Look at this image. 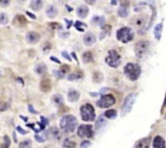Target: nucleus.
Wrapping results in <instances>:
<instances>
[{"mask_svg":"<svg viewBox=\"0 0 166 148\" xmlns=\"http://www.w3.org/2000/svg\"><path fill=\"white\" fill-rule=\"evenodd\" d=\"M123 72L129 80L135 81L139 78L142 72V69L139 63H128L125 65Z\"/></svg>","mask_w":166,"mask_h":148,"instance_id":"obj_2","label":"nucleus"},{"mask_svg":"<svg viewBox=\"0 0 166 148\" xmlns=\"http://www.w3.org/2000/svg\"><path fill=\"white\" fill-rule=\"evenodd\" d=\"M104 113L102 115L99 116L97 118V121H96V124H95V128L97 130H100V129H103L105 125H107V121L105 120V117H104Z\"/></svg>","mask_w":166,"mask_h":148,"instance_id":"obj_23","label":"nucleus"},{"mask_svg":"<svg viewBox=\"0 0 166 148\" xmlns=\"http://www.w3.org/2000/svg\"><path fill=\"white\" fill-rule=\"evenodd\" d=\"M130 7L129 1H121V6L118 10V15L121 18H126L128 16L129 11L128 7Z\"/></svg>","mask_w":166,"mask_h":148,"instance_id":"obj_12","label":"nucleus"},{"mask_svg":"<svg viewBox=\"0 0 166 148\" xmlns=\"http://www.w3.org/2000/svg\"><path fill=\"white\" fill-rule=\"evenodd\" d=\"M52 49V45L50 42H46L42 46V51L44 54H48Z\"/></svg>","mask_w":166,"mask_h":148,"instance_id":"obj_35","label":"nucleus"},{"mask_svg":"<svg viewBox=\"0 0 166 148\" xmlns=\"http://www.w3.org/2000/svg\"><path fill=\"white\" fill-rule=\"evenodd\" d=\"M85 2H88V4H92L93 5L96 2V1H85Z\"/></svg>","mask_w":166,"mask_h":148,"instance_id":"obj_58","label":"nucleus"},{"mask_svg":"<svg viewBox=\"0 0 166 148\" xmlns=\"http://www.w3.org/2000/svg\"><path fill=\"white\" fill-rule=\"evenodd\" d=\"M53 74H54V76L58 79H63L65 77V73H63L60 69L53 70Z\"/></svg>","mask_w":166,"mask_h":148,"instance_id":"obj_37","label":"nucleus"},{"mask_svg":"<svg viewBox=\"0 0 166 148\" xmlns=\"http://www.w3.org/2000/svg\"><path fill=\"white\" fill-rule=\"evenodd\" d=\"M78 125L77 119L72 115H65L60 120V128L64 133H73Z\"/></svg>","mask_w":166,"mask_h":148,"instance_id":"obj_1","label":"nucleus"},{"mask_svg":"<svg viewBox=\"0 0 166 148\" xmlns=\"http://www.w3.org/2000/svg\"><path fill=\"white\" fill-rule=\"evenodd\" d=\"M28 112H29L30 113H32V114H34V115L39 114V112L34 109L33 106L32 105V104H28Z\"/></svg>","mask_w":166,"mask_h":148,"instance_id":"obj_45","label":"nucleus"},{"mask_svg":"<svg viewBox=\"0 0 166 148\" xmlns=\"http://www.w3.org/2000/svg\"><path fill=\"white\" fill-rule=\"evenodd\" d=\"M60 70H61L63 73L66 74L71 70V67H70L68 64H63V65L61 66V68H60Z\"/></svg>","mask_w":166,"mask_h":148,"instance_id":"obj_42","label":"nucleus"},{"mask_svg":"<svg viewBox=\"0 0 166 148\" xmlns=\"http://www.w3.org/2000/svg\"><path fill=\"white\" fill-rule=\"evenodd\" d=\"M9 3H10V1H1L0 2V6L2 7H5L8 6Z\"/></svg>","mask_w":166,"mask_h":148,"instance_id":"obj_53","label":"nucleus"},{"mask_svg":"<svg viewBox=\"0 0 166 148\" xmlns=\"http://www.w3.org/2000/svg\"><path fill=\"white\" fill-rule=\"evenodd\" d=\"M20 118L22 119V120H23L24 121H25V122H27V121H28V117H27V116H22V115L20 116Z\"/></svg>","mask_w":166,"mask_h":148,"instance_id":"obj_55","label":"nucleus"},{"mask_svg":"<svg viewBox=\"0 0 166 148\" xmlns=\"http://www.w3.org/2000/svg\"><path fill=\"white\" fill-rule=\"evenodd\" d=\"M65 7H67V9H68V12H72V11H73V8H72V7H70L68 4H66Z\"/></svg>","mask_w":166,"mask_h":148,"instance_id":"obj_56","label":"nucleus"},{"mask_svg":"<svg viewBox=\"0 0 166 148\" xmlns=\"http://www.w3.org/2000/svg\"><path fill=\"white\" fill-rule=\"evenodd\" d=\"M76 143L72 140L66 138L63 141V148H76Z\"/></svg>","mask_w":166,"mask_h":148,"instance_id":"obj_34","label":"nucleus"},{"mask_svg":"<svg viewBox=\"0 0 166 148\" xmlns=\"http://www.w3.org/2000/svg\"><path fill=\"white\" fill-rule=\"evenodd\" d=\"M30 8L33 11H40L41 9L43 7V2L41 0H34V1H31L29 4Z\"/></svg>","mask_w":166,"mask_h":148,"instance_id":"obj_28","label":"nucleus"},{"mask_svg":"<svg viewBox=\"0 0 166 148\" xmlns=\"http://www.w3.org/2000/svg\"><path fill=\"white\" fill-rule=\"evenodd\" d=\"M45 135L48 139L59 140L61 137V133L59 131V129L56 127H51L46 132Z\"/></svg>","mask_w":166,"mask_h":148,"instance_id":"obj_11","label":"nucleus"},{"mask_svg":"<svg viewBox=\"0 0 166 148\" xmlns=\"http://www.w3.org/2000/svg\"><path fill=\"white\" fill-rule=\"evenodd\" d=\"M150 48V42L147 40H140L135 45V54L138 59H142L147 54Z\"/></svg>","mask_w":166,"mask_h":148,"instance_id":"obj_7","label":"nucleus"},{"mask_svg":"<svg viewBox=\"0 0 166 148\" xmlns=\"http://www.w3.org/2000/svg\"><path fill=\"white\" fill-rule=\"evenodd\" d=\"M8 16L7 15L6 13L2 12L0 14V23L1 25H7L8 23Z\"/></svg>","mask_w":166,"mask_h":148,"instance_id":"obj_38","label":"nucleus"},{"mask_svg":"<svg viewBox=\"0 0 166 148\" xmlns=\"http://www.w3.org/2000/svg\"><path fill=\"white\" fill-rule=\"evenodd\" d=\"M104 80L103 73L100 71H95L93 73V81L95 83H101Z\"/></svg>","mask_w":166,"mask_h":148,"instance_id":"obj_29","label":"nucleus"},{"mask_svg":"<svg viewBox=\"0 0 166 148\" xmlns=\"http://www.w3.org/2000/svg\"><path fill=\"white\" fill-rule=\"evenodd\" d=\"M162 30H163V23H159L155 26L153 31L154 37L157 41H160V38H161Z\"/></svg>","mask_w":166,"mask_h":148,"instance_id":"obj_24","label":"nucleus"},{"mask_svg":"<svg viewBox=\"0 0 166 148\" xmlns=\"http://www.w3.org/2000/svg\"><path fill=\"white\" fill-rule=\"evenodd\" d=\"M105 61L109 67L114 68H118L121 65V63H122L121 55L115 50H110V51H109L108 55L105 57Z\"/></svg>","mask_w":166,"mask_h":148,"instance_id":"obj_6","label":"nucleus"},{"mask_svg":"<svg viewBox=\"0 0 166 148\" xmlns=\"http://www.w3.org/2000/svg\"><path fill=\"white\" fill-rule=\"evenodd\" d=\"M64 21H65L66 24H67V29H68V30H69L70 28L73 25V21H72V20H68L67 19V18H64Z\"/></svg>","mask_w":166,"mask_h":148,"instance_id":"obj_49","label":"nucleus"},{"mask_svg":"<svg viewBox=\"0 0 166 148\" xmlns=\"http://www.w3.org/2000/svg\"><path fill=\"white\" fill-rule=\"evenodd\" d=\"M3 140H4V143L2 144V148H8L9 146H10V144H11L10 138H9L8 136L5 135L4 137H3Z\"/></svg>","mask_w":166,"mask_h":148,"instance_id":"obj_39","label":"nucleus"},{"mask_svg":"<svg viewBox=\"0 0 166 148\" xmlns=\"http://www.w3.org/2000/svg\"><path fill=\"white\" fill-rule=\"evenodd\" d=\"M49 25L50 26L53 30H63V27H62V25H59L58 22H51V23L49 24Z\"/></svg>","mask_w":166,"mask_h":148,"instance_id":"obj_40","label":"nucleus"},{"mask_svg":"<svg viewBox=\"0 0 166 148\" xmlns=\"http://www.w3.org/2000/svg\"><path fill=\"white\" fill-rule=\"evenodd\" d=\"M40 90L43 93H49L52 90V81L50 79H42L40 82Z\"/></svg>","mask_w":166,"mask_h":148,"instance_id":"obj_15","label":"nucleus"},{"mask_svg":"<svg viewBox=\"0 0 166 148\" xmlns=\"http://www.w3.org/2000/svg\"><path fill=\"white\" fill-rule=\"evenodd\" d=\"M80 116L84 121H94L96 119V112L93 106L90 104H83L80 107Z\"/></svg>","mask_w":166,"mask_h":148,"instance_id":"obj_4","label":"nucleus"},{"mask_svg":"<svg viewBox=\"0 0 166 148\" xmlns=\"http://www.w3.org/2000/svg\"><path fill=\"white\" fill-rule=\"evenodd\" d=\"M17 80H18V81H20V82L22 83V85H23V86H24V83L23 79L21 78V77H18V78H17Z\"/></svg>","mask_w":166,"mask_h":148,"instance_id":"obj_60","label":"nucleus"},{"mask_svg":"<svg viewBox=\"0 0 166 148\" xmlns=\"http://www.w3.org/2000/svg\"><path fill=\"white\" fill-rule=\"evenodd\" d=\"M111 29L112 26L110 25H106V24L103 27H101V33L100 34V37H99L100 40H103L104 38L107 36V34H109L111 32Z\"/></svg>","mask_w":166,"mask_h":148,"instance_id":"obj_27","label":"nucleus"},{"mask_svg":"<svg viewBox=\"0 0 166 148\" xmlns=\"http://www.w3.org/2000/svg\"><path fill=\"white\" fill-rule=\"evenodd\" d=\"M72 56L74 58V59H75V60L76 61V63H77L79 64V59H78V57H77V55H76V52H74V51H72Z\"/></svg>","mask_w":166,"mask_h":148,"instance_id":"obj_54","label":"nucleus"},{"mask_svg":"<svg viewBox=\"0 0 166 148\" xmlns=\"http://www.w3.org/2000/svg\"><path fill=\"white\" fill-rule=\"evenodd\" d=\"M104 116L106 118L110 119V120H114V119H115L118 116V112H117V111L115 109H109V110L105 111V113H104Z\"/></svg>","mask_w":166,"mask_h":148,"instance_id":"obj_32","label":"nucleus"},{"mask_svg":"<svg viewBox=\"0 0 166 148\" xmlns=\"http://www.w3.org/2000/svg\"><path fill=\"white\" fill-rule=\"evenodd\" d=\"M116 99L111 94H105L101 95V99L97 102V106L100 108H108L114 105Z\"/></svg>","mask_w":166,"mask_h":148,"instance_id":"obj_9","label":"nucleus"},{"mask_svg":"<svg viewBox=\"0 0 166 148\" xmlns=\"http://www.w3.org/2000/svg\"><path fill=\"white\" fill-rule=\"evenodd\" d=\"M50 60H52L53 62H55V63H59V64H60V63H61V61H60V60H59L58 58L55 57V56H50Z\"/></svg>","mask_w":166,"mask_h":148,"instance_id":"obj_51","label":"nucleus"},{"mask_svg":"<svg viewBox=\"0 0 166 148\" xmlns=\"http://www.w3.org/2000/svg\"><path fill=\"white\" fill-rule=\"evenodd\" d=\"M32 142L30 139L24 140L23 142H20L19 148H31Z\"/></svg>","mask_w":166,"mask_h":148,"instance_id":"obj_36","label":"nucleus"},{"mask_svg":"<svg viewBox=\"0 0 166 148\" xmlns=\"http://www.w3.org/2000/svg\"><path fill=\"white\" fill-rule=\"evenodd\" d=\"M148 17L147 15H139L133 17L131 20V24L135 28H138V32L139 34H144L147 30V26L149 22L147 21Z\"/></svg>","mask_w":166,"mask_h":148,"instance_id":"obj_3","label":"nucleus"},{"mask_svg":"<svg viewBox=\"0 0 166 148\" xmlns=\"http://www.w3.org/2000/svg\"><path fill=\"white\" fill-rule=\"evenodd\" d=\"M40 123L42 124V125H44V126L46 127L49 125L50 121H49L48 118H46V117H45V116H41V122Z\"/></svg>","mask_w":166,"mask_h":148,"instance_id":"obj_44","label":"nucleus"},{"mask_svg":"<svg viewBox=\"0 0 166 148\" xmlns=\"http://www.w3.org/2000/svg\"><path fill=\"white\" fill-rule=\"evenodd\" d=\"M80 91H78L77 90H75L73 88L70 89L68 92V99L69 100V102H72V103H75V102H77L80 99Z\"/></svg>","mask_w":166,"mask_h":148,"instance_id":"obj_17","label":"nucleus"},{"mask_svg":"<svg viewBox=\"0 0 166 148\" xmlns=\"http://www.w3.org/2000/svg\"><path fill=\"white\" fill-rule=\"evenodd\" d=\"M152 146L153 148H166L165 141L161 136H156L154 137Z\"/></svg>","mask_w":166,"mask_h":148,"instance_id":"obj_19","label":"nucleus"},{"mask_svg":"<svg viewBox=\"0 0 166 148\" xmlns=\"http://www.w3.org/2000/svg\"><path fill=\"white\" fill-rule=\"evenodd\" d=\"M92 23L95 26H101L103 27L105 25V18L104 16H94L92 18Z\"/></svg>","mask_w":166,"mask_h":148,"instance_id":"obj_21","label":"nucleus"},{"mask_svg":"<svg viewBox=\"0 0 166 148\" xmlns=\"http://www.w3.org/2000/svg\"><path fill=\"white\" fill-rule=\"evenodd\" d=\"M27 23L28 21L26 17L24 15H21V14L15 15L12 21V25H14L16 27H24L27 25Z\"/></svg>","mask_w":166,"mask_h":148,"instance_id":"obj_14","label":"nucleus"},{"mask_svg":"<svg viewBox=\"0 0 166 148\" xmlns=\"http://www.w3.org/2000/svg\"><path fill=\"white\" fill-rule=\"evenodd\" d=\"M111 4L112 5H117V3H118V2L117 1H111Z\"/></svg>","mask_w":166,"mask_h":148,"instance_id":"obj_61","label":"nucleus"},{"mask_svg":"<svg viewBox=\"0 0 166 148\" xmlns=\"http://www.w3.org/2000/svg\"><path fill=\"white\" fill-rule=\"evenodd\" d=\"M25 40L29 44H37L41 40V36L37 32L30 31L26 34Z\"/></svg>","mask_w":166,"mask_h":148,"instance_id":"obj_13","label":"nucleus"},{"mask_svg":"<svg viewBox=\"0 0 166 148\" xmlns=\"http://www.w3.org/2000/svg\"><path fill=\"white\" fill-rule=\"evenodd\" d=\"M13 137H14V141H15V142H17V138H16V135H15V132H13Z\"/></svg>","mask_w":166,"mask_h":148,"instance_id":"obj_59","label":"nucleus"},{"mask_svg":"<svg viewBox=\"0 0 166 148\" xmlns=\"http://www.w3.org/2000/svg\"><path fill=\"white\" fill-rule=\"evenodd\" d=\"M164 106H166V97H165V99H164V106H163V107H164Z\"/></svg>","mask_w":166,"mask_h":148,"instance_id":"obj_62","label":"nucleus"},{"mask_svg":"<svg viewBox=\"0 0 166 148\" xmlns=\"http://www.w3.org/2000/svg\"><path fill=\"white\" fill-rule=\"evenodd\" d=\"M26 126L29 127L30 129H33V131L35 132L36 133H39V132L42 131L40 129H36V128H35V124H33H33H27V125H26Z\"/></svg>","mask_w":166,"mask_h":148,"instance_id":"obj_47","label":"nucleus"},{"mask_svg":"<svg viewBox=\"0 0 166 148\" xmlns=\"http://www.w3.org/2000/svg\"><path fill=\"white\" fill-rule=\"evenodd\" d=\"M90 95L91 96H93V97H97V96H98L99 95H100V93H97V92H90Z\"/></svg>","mask_w":166,"mask_h":148,"instance_id":"obj_57","label":"nucleus"},{"mask_svg":"<svg viewBox=\"0 0 166 148\" xmlns=\"http://www.w3.org/2000/svg\"><path fill=\"white\" fill-rule=\"evenodd\" d=\"M77 135L81 138L88 137L92 138L93 137V126L91 125H81L78 127Z\"/></svg>","mask_w":166,"mask_h":148,"instance_id":"obj_10","label":"nucleus"},{"mask_svg":"<svg viewBox=\"0 0 166 148\" xmlns=\"http://www.w3.org/2000/svg\"><path fill=\"white\" fill-rule=\"evenodd\" d=\"M137 99L136 93H130L129 94L126 98H125L122 107V116H126L129 112H131L133 108V105L135 104Z\"/></svg>","mask_w":166,"mask_h":148,"instance_id":"obj_8","label":"nucleus"},{"mask_svg":"<svg viewBox=\"0 0 166 148\" xmlns=\"http://www.w3.org/2000/svg\"><path fill=\"white\" fill-rule=\"evenodd\" d=\"M74 25H75L76 30L80 32H84V30H85L84 29H87V28H88V25H87L86 24L80 21H76Z\"/></svg>","mask_w":166,"mask_h":148,"instance_id":"obj_33","label":"nucleus"},{"mask_svg":"<svg viewBox=\"0 0 166 148\" xmlns=\"http://www.w3.org/2000/svg\"><path fill=\"white\" fill-rule=\"evenodd\" d=\"M34 137H35V139L37 140V142H44L45 141H46V139H45L44 137H42V136L37 135V134H36V135L34 136Z\"/></svg>","mask_w":166,"mask_h":148,"instance_id":"obj_50","label":"nucleus"},{"mask_svg":"<svg viewBox=\"0 0 166 148\" xmlns=\"http://www.w3.org/2000/svg\"><path fill=\"white\" fill-rule=\"evenodd\" d=\"M91 146V142L88 140H84L80 144V148H88Z\"/></svg>","mask_w":166,"mask_h":148,"instance_id":"obj_43","label":"nucleus"},{"mask_svg":"<svg viewBox=\"0 0 166 148\" xmlns=\"http://www.w3.org/2000/svg\"><path fill=\"white\" fill-rule=\"evenodd\" d=\"M116 37L119 42H122V43H128V42H131L134 39L135 37V34L133 30L129 27H122L117 31L116 33Z\"/></svg>","mask_w":166,"mask_h":148,"instance_id":"obj_5","label":"nucleus"},{"mask_svg":"<svg viewBox=\"0 0 166 148\" xmlns=\"http://www.w3.org/2000/svg\"><path fill=\"white\" fill-rule=\"evenodd\" d=\"M51 100H52V102L55 105L60 106L63 104L64 99H63V95H61L60 94H55V95H53Z\"/></svg>","mask_w":166,"mask_h":148,"instance_id":"obj_31","label":"nucleus"},{"mask_svg":"<svg viewBox=\"0 0 166 148\" xmlns=\"http://www.w3.org/2000/svg\"><path fill=\"white\" fill-rule=\"evenodd\" d=\"M151 137H144L139 140L135 144V148H149Z\"/></svg>","mask_w":166,"mask_h":148,"instance_id":"obj_22","label":"nucleus"},{"mask_svg":"<svg viewBox=\"0 0 166 148\" xmlns=\"http://www.w3.org/2000/svg\"><path fill=\"white\" fill-rule=\"evenodd\" d=\"M35 72L39 75H44L45 73H46L47 72V66L46 65V63H37L35 68H34Z\"/></svg>","mask_w":166,"mask_h":148,"instance_id":"obj_25","label":"nucleus"},{"mask_svg":"<svg viewBox=\"0 0 166 148\" xmlns=\"http://www.w3.org/2000/svg\"><path fill=\"white\" fill-rule=\"evenodd\" d=\"M97 41V38L95 37L94 34L92 32H88L84 34V42L87 47H91Z\"/></svg>","mask_w":166,"mask_h":148,"instance_id":"obj_16","label":"nucleus"},{"mask_svg":"<svg viewBox=\"0 0 166 148\" xmlns=\"http://www.w3.org/2000/svg\"><path fill=\"white\" fill-rule=\"evenodd\" d=\"M62 56H63L64 59H66L67 60H68V61H72V57H71V55H69V53L67 51H62Z\"/></svg>","mask_w":166,"mask_h":148,"instance_id":"obj_41","label":"nucleus"},{"mask_svg":"<svg viewBox=\"0 0 166 148\" xmlns=\"http://www.w3.org/2000/svg\"><path fill=\"white\" fill-rule=\"evenodd\" d=\"M26 14H27L28 16L30 17V18H32V19L33 20H36L37 19V16H36V15H35V14H33V13H32V12H26Z\"/></svg>","mask_w":166,"mask_h":148,"instance_id":"obj_52","label":"nucleus"},{"mask_svg":"<svg viewBox=\"0 0 166 148\" xmlns=\"http://www.w3.org/2000/svg\"><path fill=\"white\" fill-rule=\"evenodd\" d=\"M82 60L84 63H88L93 61V54L92 51H85L83 53Z\"/></svg>","mask_w":166,"mask_h":148,"instance_id":"obj_30","label":"nucleus"},{"mask_svg":"<svg viewBox=\"0 0 166 148\" xmlns=\"http://www.w3.org/2000/svg\"><path fill=\"white\" fill-rule=\"evenodd\" d=\"M16 130L19 132L20 134H22V135H25V134L28 133V131H27V130H25V129H24L23 128H22L21 126H20V125H18V126L16 127Z\"/></svg>","mask_w":166,"mask_h":148,"instance_id":"obj_46","label":"nucleus"},{"mask_svg":"<svg viewBox=\"0 0 166 148\" xmlns=\"http://www.w3.org/2000/svg\"><path fill=\"white\" fill-rule=\"evenodd\" d=\"M84 73L81 71H76V72H72L68 76V80L70 81H73L76 80H80V79H82L84 77Z\"/></svg>","mask_w":166,"mask_h":148,"instance_id":"obj_26","label":"nucleus"},{"mask_svg":"<svg viewBox=\"0 0 166 148\" xmlns=\"http://www.w3.org/2000/svg\"><path fill=\"white\" fill-rule=\"evenodd\" d=\"M59 13V10L55 5H50L46 10V14L50 19H54Z\"/></svg>","mask_w":166,"mask_h":148,"instance_id":"obj_20","label":"nucleus"},{"mask_svg":"<svg viewBox=\"0 0 166 148\" xmlns=\"http://www.w3.org/2000/svg\"><path fill=\"white\" fill-rule=\"evenodd\" d=\"M88 12H89V9L86 5H80L76 9V14L78 15L79 17L82 18V19H84L88 16Z\"/></svg>","mask_w":166,"mask_h":148,"instance_id":"obj_18","label":"nucleus"},{"mask_svg":"<svg viewBox=\"0 0 166 148\" xmlns=\"http://www.w3.org/2000/svg\"><path fill=\"white\" fill-rule=\"evenodd\" d=\"M59 36L62 38H68L70 36V33L69 32L61 31L59 33Z\"/></svg>","mask_w":166,"mask_h":148,"instance_id":"obj_48","label":"nucleus"}]
</instances>
